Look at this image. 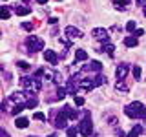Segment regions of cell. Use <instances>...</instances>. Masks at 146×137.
Masks as SVG:
<instances>
[{"label": "cell", "instance_id": "cell-4", "mask_svg": "<svg viewBox=\"0 0 146 137\" xmlns=\"http://www.w3.org/2000/svg\"><path fill=\"white\" fill-rule=\"evenodd\" d=\"M91 132H93V126H91V119H84V121L79 124V134L84 137H90Z\"/></svg>", "mask_w": 146, "mask_h": 137}, {"label": "cell", "instance_id": "cell-34", "mask_svg": "<svg viewBox=\"0 0 146 137\" xmlns=\"http://www.w3.org/2000/svg\"><path fill=\"white\" fill-rule=\"evenodd\" d=\"M36 2H38V4H46V2H48V0H36Z\"/></svg>", "mask_w": 146, "mask_h": 137}, {"label": "cell", "instance_id": "cell-14", "mask_svg": "<svg viewBox=\"0 0 146 137\" xmlns=\"http://www.w3.org/2000/svg\"><path fill=\"white\" fill-rule=\"evenodd\" d=\"M104 51H106L108 55H110V57H113V51H115V46H113L111 42H104L102 44V53Z\"/></svg>", "mask_w": 146, "mask_h": 137}, {"label": "cell", "instance_id": "cell-28", "mask_svg": "<svg viewBox=\"0 0 146 137\" xmlns=\"http://www.w3.org/2000/svg\"><path fill=\"white\" fill-rule=\"evenodd\" d=\"M33 119H35V121H44V119H46V115H44L42 112H36L35 115H33Z\"/></svg>", "mask_w": 146, "mask_h": 137}, {"label": "cell", "instance_id": "cell-36", "mask_svg": "<svg viewBox=\"0 0 146 137\" xmlns=\"http://www.w3.org/2000/svg\"><path fill=\"white\" fill-rule=\"evenodd\" d=\"M48 137H57V135H55V134H51V135H48Z\"/></svg>", "mask_w": 146, "mask_h": 137}, {"label": "cell", "instance_id": "cell-37", "mask_svg": "<svg viewBox=\"0 0 146 137\" xmlns=\"http://www.w3.org/2000/svg\"><path fill=\"white\" fill-rule=\"evenodd\" d=\"M24 2H31V0H24Z\"/></svg>", "mask_w": 146, "mask_h": 137}, {"label": "cell", "instance_id": "cell-3", "mask_svg": "<svg viewBox=\"0 0 146 137\" xmlns=\"http://www.w3.org/2000/svg\"><path fill=\"white\" fill-rule=\"evenodd\" d=\"M26 46L29 48V53H33V51H42V49H44V40L40 39V37L29 35V37L26 39Z\"/></svg>", "mask_w": 146, "mask_h": 137}, {"label": "cell", "instance_id": "cell-19", "mask_svg": "<svg viewBox=\"0 0 146 137\" xmlns=\"http://www.w3.org/2000/svg\"><path fill=\"white\" fill-rule=\"evenodd\" d=\"M93 84H95V86L106 84V77H104V75H97V77H95V79H93Z\"/></svg>", "mask_w": 146, "mask_h": 137}, {"label": "cell", "instance_id": "cell-35", "mask_svg": "<svg viewBox=\"0 0 146 137\" xmlns=\"http://www.w3.org/2000/svg\"><path fill=\"white\" fill-rule=\"evenodd\" d=\"M143 15H144V17H146V6H144V9H143Z\"/></svg>", "mask_w": 146, "mask_h": 137}, {"label": "cell", "instance_id": "cell-2", "mask_svg": "<svg viewBox=\"0 0 146 137\" xmlns=\"http://www.w3.org/2000/svg\"><path fill=\"white\" fill-rule=\"evenodd\" d=\"M20 86L26 88L27 91H31V93H36V91H40V88H42V82L36 79V77H22Z\"/></svg>", "mask_w": 146, "mask_h": 137}, {"label": "cell", "instance_id": "cell-6", "mask_svg": "<svg viewBox=\"0 0 146 137\" xmlns=\"http://www.w3.org/2000/svg\"><path fill=\"white\" fill-rule=\"evenodd\" d=\"M91 37L97 40H104V42H108V29H104V27H95L93 31H91Z\"/></svg>", "mask_w": 146, "mask_h": 137}, {"label": "cell", "instance_id": "cell-31", "mask_svg": "<svg viewBox=\"0 0 146 137\" xmlns=\"http://www.w3.org/2000/svg\"><path fill=\"white\" fill-rule=\"evenodd\" d=\"M22 27H24V29H27V31H31V29H33V24H29V22H24V24H22Z\"/></svg>", "mask_w": 146, "mask_h": 137}, {"label": "cell", "instance_id": "cell-27", "mask_svg": "<svg viewBox=\"0 0 146 137\" xmlns=\"http://www.w3.org/2000/svg\"><path fill=\"white\" fill-rule=\"evenodd\" d=\"M9 17H11V13H9V9H7V7H2V18H4V20H7Z\"/></svg>", "mask_w": 146, "mask_h": 137}, {"label": "cell", "instance_id": "cell-17", "mask_svg": "<svg viewBox=\"0 0 146 137\" xmlns=\"http://www.w3.org/2000/svg\"><path fill=\"white\" fill-rule=\"evenodd\" d=\"M27 124H29V121H27L26 117H18L17 121H15V126H17V128H26Z\"/></svg>", "mask_w": 146, "mask_h": 137}, {"label": "cell", "instance_id": "cell-18", "mask_svg": "<svg viewBox=\"0 0 146 137\" xmlns=\"http://www.w3.org/2000/svg\"><path fill=\"white\" fill-rule=\"evenodd\" d=\"M90 68H91L93 71H100V70H102V64H100L99 61H91V62H90Z\"/></svg>", "mask_w": 146, "mask_h": 137}, {"label": "cell", "instance_id": "cell-25", "mask_svg": "<svg viewBox=\"0 0 146 137\" xmlns=\"http://www.w3.org/2000/svg\"><path fill=\"white\" fill-rule=\"evenodd\" d=\"M126 31H130V33H133V31H137V29H135V22H133V20H131V22H128V24H126Z\"/></svg>", "mask_w": 146, "mask_h": 137}, {"label": "cell", "instance_id": "cell-20", "mask_svg": "<svg viewBox=\"0 0 146 137\" xmlns=\"http://www.w3.org/2000/svg\"><path fill=\"white\" fill-rule=\"evenodd\" d=\"M115 90H117V91H128L130 88H128V86L124 84V80H119V82H117V86H115Z\"/></svg>", "mask_w": 146, "mask_h": 137}, {"label": "cell", "instance_id": "cell-5", "mask_svg": "<svg viewBox=\"0 0 146 137\" xmlns=\"http://www.w3.org/2000/svg\"><path fill=\"white\" fill-rule=\"evenodd\" d=\"M128 73H130V66H128V64H119V68L115 70L117 80H124L128 77Z\"/></svg>", "mask_w": 146, "mask_h": 137}, {"label": "cell", "instance_id": "cell-32", "mask_svg": "<svg viewBox=\"0 0 146 137\" xmlns=\"http://www.w3.org/2000/svg\"><path fill=\"white\" fill-rule=\"evenodd\" d=\"M143 35H144V31H143V29H137L133 37H143Z\"/></svg>", "mask_w": 146, "mask_h": 137}, {"label": "cell", "instance_id": "cell-1", "mask_svg": "<svg viewBox=\"0 0 146 137\" xmlns=\"http://www.w3.org/2000/svg\"><path fill=\"white\" fill-rule=\"evenodd\" d=\"M126 115L128 117H131V119H141V117H146V108H144V104L143 102H131V104H128L126 106Z\"/></svg>", "mask_w": 146, "mask_h": 137}, {"label": "cell", "instance_id": "cell-9", "mask_svg": "<svg viewBox=\"0 0 146 137\" xmlns=\"http://www.w3.org/2000/svg\"><path fill=\"white\" fill-rule=\"evenodd\" d=\"M66 122H68V117H66V113H64V112H60V113L57 115V119H55V126H57V128H66V126H68Z\"/></svg>", "mask_w": 146, "mask_h": 137}, {"label": "cell", "instance_id": "cell-15", "mask_svg": "<svg viewBox=\"0 0 146 137\" xmlns=\"http://www.w3.org/2000/svg\"><path fill=\"white\" fill-rule=\"evenodd\" d=\"M124 44L128 46V48H135V46L139 44V40H137V37L131 35V37H126V39H124Z\"/></svg>", "mask_w": 146, "mask_h": 137}, {"label": "cell", "instance_id": "cell-13", "mask_svg": "<svg viewBox=\"0 0 146 137\" xmlns=\"http://www.w3.org/2000/svg\"><path fill=\"white\" fill-rule=\"evenodd\" d=\"M62 112L66 113V117H68V119H77V115H79V113H77L71 106H64V108H62Z\"/></svg>", "mask_w": 146, "mask_h": 137}, {"label": "cell", "instance_id": "cell-21", "mask_svg": "<svg viewBox=\"0 0 146 137\" xmlns=\"http://www.w3.org/2000/svg\"><path fill=\"white\" fill-rule=\"evenodd\" d=\"M93 86H95L93 82H88V80H82V82H80V88L86 90V91H88V90H93Z\"/></svg>", "mask_w": 146, "mask_h": 137}, {"label": "cell", "instance_id": "cell-33", "mask_svg": "<svg viewBox=\"0 0 146 137\" xmlns=\"http://www.w3.org/2000/svg\"><path fill=\"white\" fill-rule=\"evenodd\" d=\"M0 137H9V134H7L6 130H2V132H0Z\"/></svg>", "mask_w": 146, "mask_h": 137}, {"label": "cell", "instance_id": "cell-24", "mask_svg": "<svg viewBox=\"0 0 146 137\" xmlns=\"http://www.w3.org/2000/svg\"><path fill=\"white\" fill-rule=\"evenodd\" d=\"M66 88H62V86H60V88H58L57 90V99H64V97H66Z\"/></svg>", "mask_w": 146, "mask_h": 137}, {"label": "cell", "instance_id": "cell-30", "mask_svg": "<svg viewBox=\"0 0 146 137\" xmlns=\"http://www.w3.org/2000/svg\"><path fill=\"white\" fill-rule=\"evenodd\" d=\"M75 104H77V106H82V104H84V97H79V95H77V97H75Z\"/></svg>", "mask_w": 146, "mask_h": 137}, {"label": "cell", "instance_id": "cell-8", "mask_svg": "<svg viewBox=\"0 0 146 137\" xmlns=\"http://www.w3.org/2000/svg\"><path fill=\"white\" fill-rule=\"evenodd\" d=\"M44 59H46V61H48L49 64H53V66L58 62V55L55 53L53 49H46V51H44Z\"/></svg>", "mask_w": 146, "mask_h": 137}, {"label": "cell", "instance_id": "cell-22", "mask_svg": "<svg viewBox=\"0 0 146 137\" xmlns=\"http://www.w3.org/2000/svg\"><path fill=\"white\" fill-rule=\"evenodd\" d=\"M66 134H68V137H77V134H79V128L71 126V128H68V130H66Z\"/></svg>", "mask_w": 146, "mask_h": 137}, {"label": "cell", "instance_id": "cell-10", "mask_svg": "<svg viewBox=\"0 0 146 137\" xmlns=\"http://www.w3.org/2000/svg\"><path fill=\"white\" fill-rule=\"evenodd\" d=\"M15 13L18 17H26V15L31 13V7H27V6H15Z\"/></svg>", "mask_w": 146, "mask_h": 137}, {"label": "cell", "instance_id": "cell-16", "mask_svg": "<svg viewBox=\"0 0 146 137\" xmlns=\"http://www.w3.org/2000/svg\"><path fill=\"white\" fill-rule=\"evenodd\" d=\"M141 134H143V126H141V124H135V126H133V130H131L126 137H139Z\"/></svg>", "mask_w": 146, "mask_h": 137}, {"label": "cell", "instance_id": "cell-12", "mask_svg": "<svg viewBox=\"0 0 146 137\" xmlns=\"http://www.w3.org/2000/svg\"><path fill=\"white\" fill-rule=\"evenodd\" d=\"M113 6H115L119 11H124V9L130 6V0H115V2H113Z\"/></svg>", "mask_w": 146, "mask_h": 137}, {"label": "cell", "instance_id": "cell-11", "mask_svg": "<svg viewBox=\"0 0 146 137\" xmlns=\"http://www.w3.org/2000/svg\"><path fill=\"white\" fill-rule=\"evenodd\" d=\"M88 59V53L84 49H75V62H82Z\"/></svg>", "mask_w": 146, "mask_h": 137}, {"label": "cell", "instance_id": "cell-23", "mask_svg": "<svg viewBox=\"0 0 146 137\" xmlns=\"http://www.w3.org/2000/svg\"><path fill=\"white\" fill-rule=\"evenodd\" d=\"M36 104H38V100H36L35 97H31V99H27V100H26V108H35Z\"/></svg>", "mask_w": 146, "mask_h": 137}, {"label": "cell", "instance_id": "cell-26", "mask_svg": "<svg viewBox=\"0 0 146 137\" xmlns=\"http://www.w3.org/2000/svg\"><path fill=\"white\" fill-rule=\"evenodd\" d=\"M17 66L20 68V70H27V68H29V64H27L26 61H18V62H17Z\"/></svg>", "mask_w": 146, "mask_h": 137}, {"label": "cell", "instance_id": "cell-7", "mask_svg": "<svg viewBox=\"0 0 146 137\" xmlns=\"http://www.w3.org/2000/svg\"><path fill=\"white\" fill-rule=\"evenodd\" d=\"M66 35L70 37V39H82V31L79 27H75V26H68L66 27Z\"/></svg>", "mask_w": 146, "mask_h": 137}, {"label": "cell", "instance_id": "cell-29", "mask_svg": "<svg viewBox=\"0 0 146 137\" xmlns=\"http://www.w3.org/2000/svg\"><path fill=\"white\" fill-rule=\"evenodd\" d=\"M133 77H135L137 80L141 79V68H139V66H133Z\"/></svg>", "mask_w": 146, "mask_h": 137}]
</instances>
